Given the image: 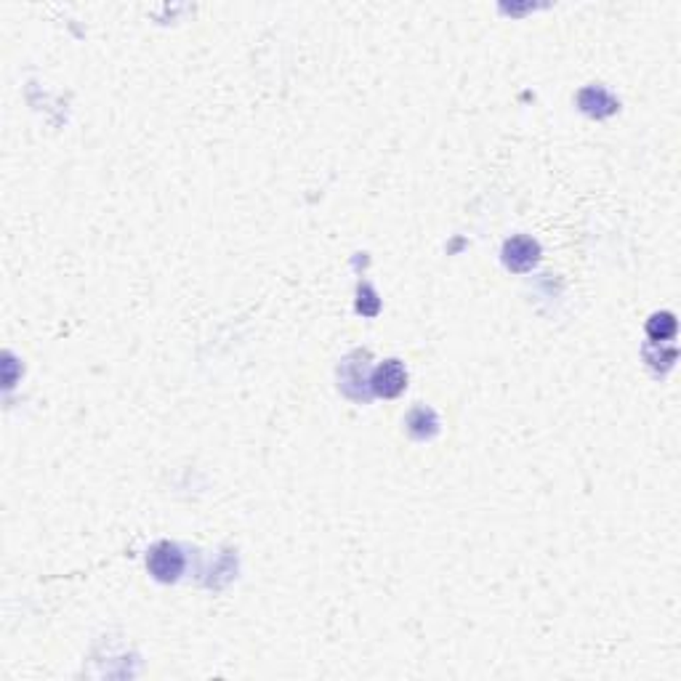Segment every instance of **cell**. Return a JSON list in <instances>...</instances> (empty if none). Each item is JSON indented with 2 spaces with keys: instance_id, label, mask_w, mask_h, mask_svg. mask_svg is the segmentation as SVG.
Listing matches in <instances>:
<instances>
[{
  "instance_id": "277c9868",
  "label": "cell",
  "mask_w": 681,
  "mask_h": 681,
  "mask_svg": "<svg viewBox=\"0 0 681 681\" xmlns=\"http://www.w3.org/2000/svg\"><path fill=\"white\" fill-rule=\"evenodd\" d=\"M647 333L652 340H666L671 339L677 333V320L674 315H655L650 323H647Z\"/></svg>"
},
{
  "instance_id": "7a4b0ae2",
  "label": "cell",
  "mask_w": 681,
  "mask_h": 681,
  "mask_svg": "<svg viewBox=\"0 0 681 681\" xmlns=\"http://www.w3.org/2000/svg\"><path fill=\"white\" fill-rule=\"evenodd\" d=\"M538 253H541V248H538L535 240H530V237H514L503 248V261L514 272H527V269L535 266Z\"/></svg>"
},
{
  "instance_id": "3957f363",
  "label": "cell",
  "mask_w": 681,
  "mask_h": 681,
  "mask_svg": "<svg viewBox=\"0 0 681 681\" xmlns=\"http://www.w3.org/2000/svg\"><path fill=\"white\" fill-rule=\"evenodd\" d=\"M405 383H408V373L399 359H386L373 375V389L381 397H397L405 389Z\"/></svg>"
},
{
  "instance_id": "6da1fadb",
  "label": "cell",
  "mask_w": 681,
  "mask_h": 681,
  "mask_svg": "<svg viewBox=\"0 0 681 681\" xmlns=\"http://www.w3.org/2000/svg\"><path fill=\"white\" fill-rule=\"evenodd\" d=\"M147 568H149V572H152L157 580L168 583V580H176V577L181 575V569H184V557H181V551H179L173 543H157V546L152 549L149 559H147Z\"/></svg>"
}]
</instances>
